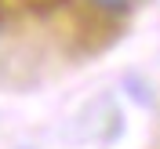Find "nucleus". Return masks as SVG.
Masks as SVG:
<instances>
[{"label":"nucleus","mask_w":160,"mask_h":149,"mask_svg":"<svg viewBox=\"0 0 160 149\" xmlns=\"http://www.w3.org/2000/svg\"><path fill=\"white\" fill-rule=\"evenodd\" d=\"M98 11H106V15H120V11H128L135 0H91Z\"/></svg>","instance_id":"nucleus-1"}]
</instances>
